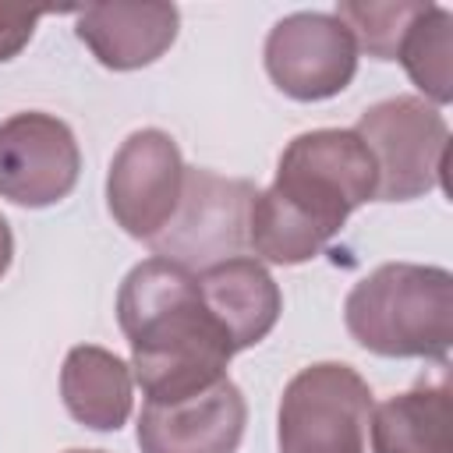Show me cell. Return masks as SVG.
I'll return each instance as SVG.
<instances>
[{"label":"cell","mask_w":453,"mask_h":453,"mask_svg":"<svg viewBox=\"0 0 453 453\" xmlns=\"http://www.w3.org/2000/svg\"><path fill=\"white\" fill-rule=\"evenodd\" d=\"M117 322L145 400H184L226 379L234 347L209 315L198 276L166 262H138L117 294Z\"/></svg>","instance_id":"6da1fadb"},{"label":"cell","mask_w":453,"mask_h":453,"mask_svg":"<svg viewBox=\"0 0 453 453\" xmlns=\"http://www.w3.org/2000/svg\"><path fill=\"white\" fill-rule=\"evenodd\" d=\"M347 333L382 357L446 361L453 343V276L439 265L386 262L354 283Z\"/></svg>","instance_id":"7a4b0ae2"},{"label":"cell","mask_w":453,"mask_h":453,"mask_svg":"<svg viewBox=\"0 0 453 453\" xmlns=\"http://www.w3.org/2000/svg\"><path fill=\"white\" fill-rule=\"evenodd\" d=\"M375 188L379 177L365 142L354 131L322 127L297 134L283 149L269 191L333 241L343 219L375 198Z\"/></svg>","instance_id":"3957f363"},{"label":"cell","mask_w":453,"mask_h":453,"mask_svg":"<svg viewBox=\"0 0 453 453\" xmlns=\"http://www.w3.org/2000/svg\"><path fill=\"white\" fill-rule=\"evenodd\" d=\"M354 134L375 163V198L407 202L432 188H446L449 127L435 106L418 96H396L361 113Z\"/></svg>","instance_id":"277c9868"},{"label":"cell","mask_w":453,"mask_h":453,"mask_svg":"<svg viewBox=\"0 0 453 453\" xmlns=\"http://www.w3.org/2000/svg\"><path fill=\"white\" fill-rule=\"evenodd\" d=\"M255 195L258 191L251 180L223 177L205 166H184L180 202L170 223L149 241L156 258H166L188 273H205L219 262L241 258Z\"/></svg>","instance_id":"5b68a950"},{"label":"cell","mask_w":453,"mask_h":453,"mask_svg":"<svg viewBox=\"0 0 453 453\" xmlns=\"http://www.w3.org/2000/svg\"><path fill=\"white\" fill-rule=\"evenodd\" d=\"M368 382L340 361L301 368L280 400V453H365Z\"/></svg>","instance_id":"8992f818"},{"label":"cell","mask_w":453,"mask_h":453,"mask_svg":"<svg viewBox=\"0 0 453 453\" xmlns=\"http://www.w3.org/2000/svg\"><path fill=\"white\" fill-rule=\"evenodd\" d=\"M265 71L290 99H329L350 85L357 71V46L333 14L297 11L269 28Z\"/></svg>","instance_id":"52a82bcc"},{"label":"cell","mask_w":453,"mask_h":453,"mask_svg":"<svg viewBox=\"0 0 453 453\" xmlns=\"http://www.w3.org/2000/svg\"><path fill=\"white\" fill-rule=\"evenodd\" d=\"M81 152L74 131L53 113H14L0 124V198L42 209L78 184Z\"/></svg>","instance_id":"ba28073f"},{"label":"cell","mask_w":453,"mask_h":453,"mask_svg":"<svg viewBox=\"0 0 453 453\" xmlns=\"http://www.w3.org/2000/svg\"><path fill=\"white\" fill-rule=\"evenodd\" d=\"M184 188V159L166 131L145 127L124 138L110 163L106 205L113 219L142 241H152L173 216Z\"/></svg>","instance_id":"9c48e42d"},{"label":"cell","mask_w":453,"mask_h":453,"mask_svg":"<svg viewBox=\"0 0 453 453\" xmlns=\"http://www.w3.org/2000/svg\"><path fill=\"white\" fill-rule=\"evenodd\" d=\"M248 403L230 379L184 400H145L138 418L142 453H234L241 446Z\"/></svg>","instance_id":"30bf717a"},{"label":"cell","mask_w":453,"mask_h":453,"mask_svg":"<svg viewBox=\"0 0 453 453\" xmlns=\"http://www.w3.org/2000/svg\"><path fill=\"white\" fill-rule=\"evenodd\" d=\"M78 39L103 67L134 71L159 60L177 39L180 14L173 4H88L74 11Z\"/></svg>","instance_id":"8fae6325"},{"label":"cell","mask_w":453,"mask_h":453,"mask_svg":"<svg viewBox=\"0 0 453 453\" xmlns=\"http://www.w3.org/2000/svg\"><path fill=\"white\" fill-rule=\"evenodd\" d=\"M195 276H198L202 301H205L209 315L219 322V329L226 333L234 354L244 347H255L258 340L269 336V329L280 319L283 297L262 262L230 258V262H219Z\"/></svg>","instance_id":"7c38bea8"},{"label":"cell","mask_w":453,"mask_h":453,"mask_svg":"<svg viewBox=\"0 0 453 453\" xmlns=\"http://www.w3.org/2000/svg\"><path fill=\"white\" fill-rule=\"evenodd\" d=\"M375 453H453V389L446 372L372 411Z\"/></svg>","instance_id":"4fadbf2b"},{"label":"cell","mask_w":453,"mask_h":453,"mask_svg":"<svg viewBox=\"0 0 453 453\" xmlns=\"http://www.w3.org/2000/svg\"><path fill=\"white\" fill-rule=\"evenodd\" d=\"M60 396L85 428L117 432L131 414V368L103 347H71L60 368Z\"/></svg>","instance_id":"5bb4252c"},{"label":"cell","mask_w":453,"mask_h":453,"mask_svg":"<svg viewBox=\"0 0 453 453\" xmlns=\"http://www.w3.org/2000/svg\"><path fill=\"white\" fill-rule=\"evenodd\" d=\"M396 60L407 67L411 81L435 103H449L453 88V14L439 4H428L400 39Z\"/></svg>","instance_id":"9a60e30c"},{"label":"cell","mask_w":453,"mask_h":453,"mask_svg":"<svg viewBox=\"0 0 453 453\" xmlns=\"http://www.w3.org/2000/svg\"><path fill=\"white\" fill-rule=\"evenodd\" d=\"M428 4H421V0H396V4H354V0H343V4H336L333 18L350 32L357 50H365L375 60H396L403 32L411 28V21Z\"/></svg>","instance_id":"2e32d148"},{"label":"cell","mask_w":453,"mask_h":453,"mask_svg":"<svg viewBox=\"0 0 453 453\" xmlns=\"http://www.w3.org/2000/svg\"><path fill=\"white\" fill-rule=\"evenodd\" d=\"M57 7H25V4H0V60H11L21 53V46L32 39L35 21L42 14H53Z\"/></svg>","instance_id":"e0dca14e"},{"label":"cell","mask_w":453,"mask_h":453,"mask_svg":"<svg viewBox=\"0 0 453 453\" xmlns=\"http://www.w3.org/2000/svg\"><path fill=\"white\" fill-rule=\"evenodd\" d=\"M11 255H14V237H11L7 219L0 216V276H4V273H7V265H11Z\"/></svg>","instance_id":"ac0fdd59"},{"label":"cell","mask_w":453,"mask_h":453,"mask_svg":"<svg viewBox=\"0 0 453 453\" xmlns=\"http://www.w3.org/2000/svg\"><path fill=\"white\" fill-rule=\"evenodd\" d=\"M67 453H103V449H67Z\"/></svg>","instance_id":"d6986e66"}]
</instances>
